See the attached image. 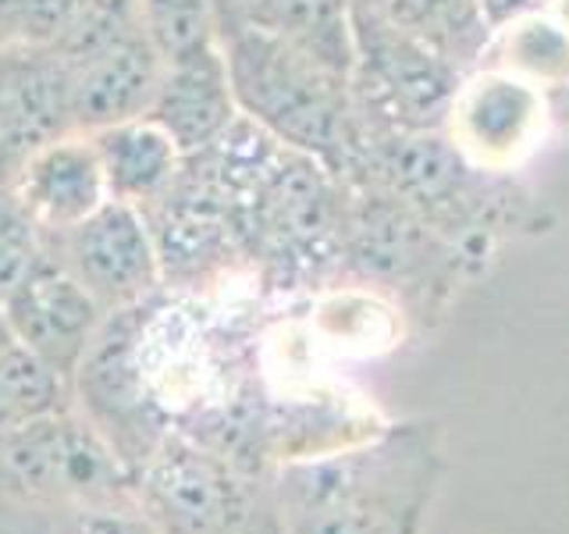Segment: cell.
<instances>
[{"label": "cell", "instance_id": "6da1fadb", "mask_svg": "<svg viewBox=\"0 0 569 534\" xmlns=\"http://www.w3.org/2000/svg\"><path fill=\"white\" fill-rule=\"evenodd\" d=\"M438 474L431 427H388L373 442L281 471V527L284 534H420Z\"/></svg>", "mask_w": 569, "mask_h": 534}, {"label": "cell", "instance_id": "7a4b0ae2", "mask_svg": "<svg viewBox=\"0 0 569 534\" xmlns=\"http://www.w3.org/2000/svg\"><path fill=\"white\" fill-rule=\"evenodd\" d=\"M218 43L246 121L342 178L356 157L352 86L307 50L218 14Z\"/></svg>", "mask_w": 569, "mask_h": 534}, {"label": "cell", "instance_id": "3957f363", "mask_svg": "<svg viewBox=\"0 0 569 534\" xmlns=\"http://www.w3.org/2000/svg\"><path fill=\"white\" fill-rule=\"evenodd\" d=\"M502 171H488L456 147L445 129L413 132L356 118V157L342 178H370L396 192L445 243L485 239L512 210Z\"/></svg>", "mask_w": 569, "mask_h": 534}, {"label": "cell", "instance_id": "277c9868", "mask_svg": "<svg viewBox=\"0 0 569 534\" xmlns=\"http://www.w3.org/2000/svg\"><path fill=\"white\" fill-rule=\"evenodd\" d=\"M352 111L360 121L431 132L449 111L467 71L399 29L378 0H352Z\"/></svg>", "mask_w": 569, "mask_h": 534}, {"label": "cell", "instance_id": "5b68a950", "mask_svg": "<svg viewBox=\"0 0 569 534\" xmlns=\"http://www.w3.org/2000/svg\"><path fill=\"white\" fill-rule=\"evenodd\" d=\"M0 467L32 498L61 506L132 495L136 471L86 414L53 409L0 432Z\"/></svg>", "mask_w": 569, "mask_h": 534}, {"label": "cell", "instance_id": "8992f818", "mask_svg": "<svg viewBox=\"0 0 569 534\" xmlns=\"http://www.w3.org/2000/svg\"><path fill=\"white\" fill-rule=\"evenodd\" d=\"M136 498L164 534H246L253 524L246 481L182 435H164L136 467Z\"/></svg>", "mask_w": 569, "mask_h": 534}, {"label": "cell", "instance_id": "52a82bcc", "mask_svg": "<svg viewBox=\"0 0 569 534\" xmlns=\"http://www.w3.org/2000/svg\"><path fill=\"white\" fill-rule=\"evenodd\" d=\"M53 239L68 271L100 299L107 314L139 307L164 278L153 228L142 207L107 200L86 221Z\"/></svg>", "mask_w": 569, "mask_h": 534}, {"label": "cell", "instance_id": "ba28073f", "mask_svg": "<svg viewBox=\"0 0 569 534\" xmlns=\"http://www.w3.org/2000/svg\"><path fill=\"white\" fill-rule=\"evenodd\" d=\"M0 317L18 346L68 378L93 346L107 310L58 254H47L22 285L0 299Z\"/></svg>", "mask_w": 569, "mask_h": 534}, {"label": "cell", "instance_id": "9c48e42d", "mask_svg": "<svg viewBox=\"0 0 569 534\" xmlns=\"http://www.w3.org/2000/svg\"><path fill=\"white\" fill-rule=\"evenodd\" d=\"M548 115L551 107L541 86L491 65L462 79L445 132L473 165L509 171L541 142Z\"/></svg>", "mask_w": 569, "mask_h": 534}, {"label": "cell", "instance_id": "30bf717a", "mask_svg": "<svg viewBox=\"0 0 569 534\" xmlns=\"http://www.w3.org/2000/svg\"><path fill=\"white\" fill-rule=\"evenodd\" d=\"M64 132H76L64 53L22 36L0 43V186H11L18 168Z\"/></svg>", "mask_w": 569, "mask_h": 534}, {"label": "cell", "instance_id": "8fae6325", "mask_svg": "<svg viewBox=\"0 0 569 534\" xmlns=\"http://www.w3.org/2000/svg\"><path fill=\"white\" fill-rule=\"evenodd\" d=\"M147 115L178 142L186 157L213 147L239 121L221 43L213 40L182 58L164 61Z\"/></svg>", "mask_w": 569, "mask_h": 534}, {"label": "cell", "instance_id": "7c38bea8", "mask_svg": "<svg viewBox=\"0 0 569 534\" xmlns=\"http://www.w3.org/2000/svg\"><path fill=\"white\" fill-rule=\"evenodd\" d=\"M8 189L18 196V204L32 214V221L50 239L76 228L111 200L97 147L86 132H64L43 142L18 168Z\"/></svg>", "mask_w": 569, "mask_h": 534}, {"label": "cell", "instance_id": "4fadbf2b", "mask_svg": "<svg viewBox=\"0 0 569 534\" xmlns=\"http://www.w3.org/2000/svg\"><path fill=\"white\" fill-rule=\"evenodd\" d=\"M86 136L97 147L111 200L150 210L164 200L182 175L186 154L150 115L107 125V129Z\"/></svg>", "mask_w": 569, "mask_h": 534}, {"label": "cell", "instance_id": "5bb4252c", "mask_svg": "<svg viewBox=\"0 0 569 534\" xmlns=\"http://www.w3.org/2000/svg\"><path fill=\"white\" fill-rule=\"evenodd\" d=\"M213 11L271 32L352 79V0H213Z\"/></svg>", "mask_w": 569, "mask_h": 534}, {"label": "cell", "instance_id": "9a60e30c", "mask_svg": "<svg viewBox=\"0 0 569 534\" xmlns=\"http://www.w3.org/2000/svg\"><path fill=\"white\" fill-rule=\"evenodd\" d=\"M385 14L427 43L459 71L477 68L491 53L495 32L480 0H381Z\"/></svg>", "mask_w": 569, "mask_h": 534}, {"label": "cell", "instance_id": "2e32d148", "mask_svg": "<svg viewBox=\"0 0 569 534\" xmlns=\"http://www.w3.org/2000/svg\"><path fill=\"white\" fill-rule=\"evenodd\" d=\"M495 43L498 53H502L495 68H506L512 76L541 86L545 93L569 82V29L556 22L548 11L530 14L506 32H498Z\"/></svg>", "mask_w": 569, "mask_h": 534}, {"label": "cell", "instance_id": "e0dca14e", "mask_svg": "<svg viewBox=\"0 0 569 534\" xmlns=\"http://www.w3.org/2000/svg\"><path fill=\"white\" fill-rule=\"evenodd\" d=\"M61 392L64 374H58L47 360L18 346L14 338L0 346V432L64 409Z\"/></svg>", "mask_w": 569, "mask_h": 534}, {"label": "cell", "instance_id": "ac0fdd59", "mask_svg": "<svg viewBox=\"0 0 569 534\" xmlns=\"http://www.w3.org/2000/svg\"><path fill=\"white\" fill-rule=\"evenodd\" d=\"M139 22L160 61H174L182 53L218 40V11L213 0H136Z\"/></svg>", "mask_w": 569, "mask_h": 534}, {"label": "cell", "instance_id": "d6986e66", "mask_svg": "<svg viewBox=\"0 0 569 534\" xmlns=\"http://www.w3.org/2000/svg\"><path fill=\"white\" fill-rule=\"evenodd\" d=\"M47 254V231L32 221V214L8 186H0V299L22 285Z\"/></svg>", "mask_w": 569, "mask_h": 534}, {"label": "cell", "instance_id": "ffe728a7", "mask_svg": "<svg viewBox=\"0 0 569 534\" xmlns=\"http://www.w3.org/2000/svg\"><path fill=\"white\" fill-rule=\"evenodd\" d=\"M58 534H164L157 521L139 506L132 495L97 498V503L64 506V521Z\"/></svg>", "mask_w": 569, "mask_h": 534}, {"label": "cell", "instance_id": "44dd1931", "mask_svg": "<svg viewBox=\"0 0 569 534\" xmlns=\"http://www.w3.org/2000/svg\"><path fill=\"white\" fill-rule=\"evenodd\" d=\"M480 4H485V18H488L491 32L498 36L530 14H545L551 0H480Z\"/></svg>", "mask_w": 569, "mask_h": 534}, {"label": "cell", "instance_id": "7402d4cb", "mask_svg": "<svg viewBox=\"0 0 569 534\" xmlns=\"http://www.w3.org/2000/svg\"><path fill=\"white\" fill-rule=\"evenodd\" d=\"M378 4H381V0H378Z\"/></svg>", "mask_w": 569, "mask_h": 534}]
</instances>
